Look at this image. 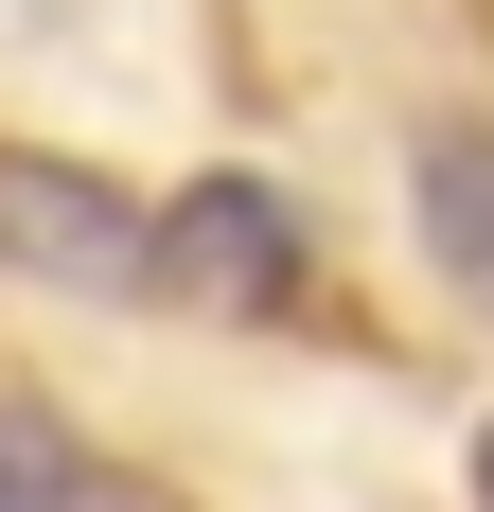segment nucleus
<instances>
[{
	"label": "nucleus",
	"mask_w": 494,
	"mask_h": 512,
	"mask_svg": "<svg viewBox=\"0 0 494 512\" xmlns=\"http://www.w3.org/2000/svg\"><path fill=\"white\" fill-rule=\"evenodd\" d=\"M0 512H106V460L53 407H18V389H0Z\"/></svg>",
	"instance_id": "4"
},
{
	"label": "nucleus",
	"mask_w": 494,
	"mask_h": 512,
	"mask_svg": "<svg viewBox=\"0 0 494 512\" xmlns=\"http://www.w3.org/2000/svg\"><path fill=\"white\" fill-rule=\"evenodd\" d=\"M142 301H177V318H230V336H283V318L318 301V230H300V195H283V177H247V159L177 177Z\"/></svg>",
	"instance_id": "1"
},
{
	"label": "nucleus",
	"mask_w": 494,
	"mask_h": 512,
	"mask_svg": "<svg viewBox=\"0 0 494 512\" xmlns=\"http://www.w3.org/2000/svg\"><path fill=\"white\" fill-rule=\"evenodd\" d=\"M477 512H494V424H477Z\"/></svg>",
	"instance_id": "5"
},
{
	"label": "nucleus",
	"mask_w": 494,
	"mask_h": 512,
	"mask_svg": "<svg viewBox=\"0 0 494 512\" xmlns=\"http://www.w3.org/2000/svg\"><path fill=\"white\" fill-rule=\"evenodd\" d=\"M406 212H424V265L459 283V318H494V124H424L406 142Z\"/></svg>",
	"instance_id": "3"
},
{
	"label": "nucleus",
	"mask_w": 494,
	"mask_h": 512,
	"mask_svg": "<svg viewBox=\"0 0 494 512\" xmlns=\"http://www.w3.org/2000/svg\"><path fill=\"white\" fill-rule=\"evenodd\" d=\"M0 265H18V283H71V301H142L159 212L124 195V177H89V159L0 142Z\"/></svg>",
	"instance_id": "2"
}]
</instances>
